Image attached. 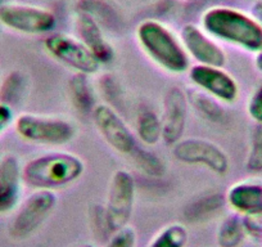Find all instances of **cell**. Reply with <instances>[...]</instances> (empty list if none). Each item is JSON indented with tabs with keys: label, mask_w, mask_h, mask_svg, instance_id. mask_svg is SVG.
Returning <instances> with one entry per match:
<instances>
[{
	"label": "cell",
	"mask_w": 262,
	"mask_h": 247,
	"mask_svg": "<svg viewBox=\"0 0 262 247\" xmlns=\"http://www.w3.org/2000/svg\"><path fill=\"white\" fill-rule=\"evenodd\" d=\"M27 81L22 72L12 71L0 85V102L12 106L18 105L26 93Z\"/></svg>",
	"instance_id": "23"
},
{
	"label": "cell",
	"mask_w": 262,
	"mask_h": 247,
	"mask_svg": "<svg viewBox=\"0 0 262 247\" xmlns=\"http://www.w3.org/2000/svg\"><path fill=\"white\" fill-rule=\"evenodd\" d=\"M254 66H256L257 71H259L262 74V48L256 53V57H254Z\"/></svg>",
	"instance_id": "31"
},
{
	"label": "cell",
	"mask_w": 262,
	"mask_h": 247,
	"mask_svg": "<svg viewBox=\"0 0 262 247\" xmlns=\"http://www.w3.org/2000/svg\"><path fill=\"white\" fill-rule=\"evenodd\" d=\"M247 237L243 224V216L234 213L228 215L220 223L216 233L219 247H241Z\"/></svg>",
	"instance_id": "19"
},
{
	"label": "cell",
	"mask_w": 262,
	"mask_h": 247,
	"mask_svg": "<svg viewBox=\"0 0 262 247\" xmlns=\"http://www.w3.org/2000/svg\"><path fill=\"white\" fill-rule=\"evenodd\" d=\"M75 247H95L93 243H81V244H77Z\"/></svg>",
	"instance_id": "32"
},
{
	"label": "cell",
	"mask_w": 262,
	"mask_h": 247,
	"mask_svg": "<svg viewBox=\"0 0 262 247\" xmlns=\"http://www.w3.org/2000/svg\"><path fill=\"white\" fill-rule=\"evenodd\" d=\"M226 203L242 216H262V184L242 180L233 184L225 195Z\"/></svg>",
	"instance_id": "16"
},
{
	"label": "cell",
	"mask_w": 262,
	"mask_h": 247,
	"mask_svg": "<svg viewBox=\"0 0 262 247\" xmlns=\"http://www.w3.org/2000/svg\"><path fill=\"white\" fill-rule=\"evenodd\" d=\"M172 156L179 162L203 166L217 175H225L230 169L228 153L219 145L203 138H181L172 146Z\"/></svg>",
	"instance_id": "9"
},
{
	"label": "cell",
	"mask_w": 262,
	"mask_h": 247,
	"mask_svg": "<svg viewBox=\"0 0 262 247\" xmlns=\"http://www.w3.org/2000/svg\"><path fill=\"white\" fill-rule=\"evenodd\" d=\"M57 24V16L48 8L12 2L0 6V25L18 34L49 35L54 31Z\"/></svg>",
	"instance_id": "6"
},
{
	"label": "cell",
	"mask_w": 262,
	"mask_h": 247,
	"mask_svg": "<svg viewBox=\"0 0 262 247\" xmlns=\"http://www.w3.org/2000/svg\"><path fill=\"white\" fill-rule=\"evenodd\" d=\"M246 169L249 173H262V123H256L252 130Z\"/></svg>",
	"instance_id": "25"
},
{
	"label": "cell",
	"mask_w": 262,
	"mask_h": 247,
	"mask_svg": "<svg viewBox=\"0 0 262 247\" xmlns=\"http://www.w3.org/2000/svg\"><path fill=\"white\" fill-rule=\"evenodd\" d=\"M75 30L77 37L95 55L100 65H110L115 59V48L104 35L103 27L97 19L84 12H76Z\"/></svg>",
	"instance_id": "15"
},
{
	"label": "cell",
	"mask_w": 262,
	"mask_h": 247,
	"mask_svg": "<svg viewBox=\"0 0 262 247\" xmlns=\"http://www.w3.org/2000/svg\"><path fill=\"white\" fill-rule=\"evenodd\" d=\"M102 90L104 93L105 97L108 98L110 103H113L116 100V98L120 97L121 93H120V85L117 84L116 79L111 75H105L102 80Z\"/></svg>",
	"instance_id": "29"
},
{
	"label": "cell",
	"mask_w": 262,
	"mask_h": 247,
	"mask_svg": "<svg viewBox=\"0 0 262 247\" xmlns=\"http://www.w3.org/2000/svg\"><path fill=\"white\" fill-rule=\"evenodd\" d=\"M85 173V162L71 152H48L22 165L24 183L34 190L57 191L76 183Z\"/></svg>",
	"instance_id": "2"
},
{
	"label": "cell",
	"mask_w": 262,
	"mask_h": 247,
	"mask_svg": "<svg viewBox=\"0 0 262 247\" xmlns=\"http://www.w3.org/2000/svg\"><path fill=\"white\" fill-rule=\"evenodd\" d=\"M22 165L13 153H7L0 158V215L16 210L21 203Z\"/></svg>",
	"instance_id": "14"
},
{
	"label": "cell",
	"mask_w": 262,
	"mask_h": 247,
	"mask_svg": "<svg viewBox=\"0 0 262 247\" xmlns=\"http://www.w3.org/2000/svg\"><path fill=\"white\" fill-rule=\"evenodd\" d=\"M7 2H8V0H0V6H2V4H4V3H7Z\"/></svg>",
	"instance_id": "33"
},
{
	"label": "cell",
	"mask_w": 262,
	"mask_h": 247,
	"mask_svg": "<svg viewBox=\"0 0 262 247\" xmlns=\"http://www.w3.org/2000/svg\"><path fill=\"white\" fill-rule=\"evenodd\" d=\"M225 203V196L220 195V193L203 196L186 208L185 215L191 221L203 220L206 218H210V215H212V214L217 213Z\"/></svg>",
	"instance_id": "22"
},
{
	"label": "cell",
	"mask_w": 262,
	"mask_h": 247,
	"mask_svg": "<svg viewBox=\"0 0 262 247\" xmlns=\"http://www.w3.org/2000/svg\"><path fill=\"white\" fill-rule=\"evenodd\" d=\"M137 168L142 173H144L150 178H161L165 175L166 166L161 157H158L155 152H150L147 148H143L138 146L135 151L131 153Z\"/></svg>",
	"instance_id": "24"
},
{
	"label": "cell",
	"mask_w": 262,
	"mask_h": 247,
	"mask_svg": "<svg viewBox=\"0 0 262 247\" xmlns=\"http://www.w3.org/2000/svg\"><path fill=\"white\" fill-rule=\"evenodd\" d=\"M44 48L50 57L63 66L86 75H94L102 67L95 55L77 36L66 32H52L45 37Z\"/></svg>",
	"instance_id": "8"
},
{
	"label": "cell",
	"mask_w": 262,
	"mask_h": 247,
	"mask_svg": "<svg viewBox=\"0 0 262 247\" xmlns=\"http://www.w3.org/2000/svg\"><path fill=\"white\" fill-rule=\"evenodd\" d=\"M247 113L256 123H262V84L252 93L247 103Z\"/></svg>",
	"instance_id": "27"
},
{
	"label": "cell",
	"mask_w": 262,
	"mask_h": 247,
	"mask_svg": "<svg viewBox=\"0 0 262 247\" xmlns=\"http://www.w3.org/2000/svg\"><path fill=\"white\" fill-rule=\"evenodd\" d=\"M137 39L143 52L163 71L180 75L190 69V58L180 37L162 22L157 19L140 22L137 27Z\"/></svg>",
	"instance_id": "3"
},
{
	"label": "cell",
	"mask_w": 262,
	"mask_h": 247,
	"mask_svg": "<svg viewBox=\"0 0 262 247\" xmlns=\"http://www.w3.org/2000/svg\"><path fill=\"white\" fill-rule=\"evenodd\" d=\"M90 116L99 135L113 151L120 155L131 156L138 147L137 138L112 106L99 103Z\"/></svg>",
	"instance_id": "10"
},
{
	"label": "cell",
	"mask_w": 262,
	"mask_h": 247,
	"mask_svg": "<svg viewBox=\"0 0 262 247\" xmlns=\"http://www.w3.org/2000/svg\"><path fill=\"white\" fill-rule=\"evenodd\" d=\"M188 93L181 88L172 87L166 92L162 102V140L168 146H173L183 138L189 116Z\"/></svg>",
	"instance_id": "13"
},
{
	"label": "cell",
	"mask_w": 262,
	"mask_h": 247,
	"mask_svg": "<svg viewBox=\"0 0 262 247\" xmlns=\"http://www.w3.org/2000/svg\"><path fill=\"white\" fill-rule=\"evenodd\" d=\"M137 184L134 176L125 169H118L112 174L108 186L104 214L111 234L128 225L134 213Z\"/></svg>",
	"instance_id": "5"
},
{
	"label": "cell",
	"mask_w": 262,
	"mask_h": 247,
	"mask_svg": "<svg viewBox=\"0 0 262 247\" xmlns=\"http://www.w3.org/2000/svg\"><path fill=\"white\" fill-rule=\"evenodd\" d=\"M180 40L188 53L198 65L213 67H224L226 65L225 50L219 42L211 37L201 26L185 24L181 27Z\"/></svg>",
	"instance_id": "12"
},
{
	"label": "cell",
	"mask_w": 262,
	"mask_h": 247,
	"mask_svg": "<svg viewBox=\"0 0 262 247\" xmlns=\"http://www.w3.org/2000/svg\"><path fill=\"white\" fill-rule=\"evenodd\" d=\"M189 80L196 89L216 98L221 103H234L239 97L236 80L224 67L194 65L188 70Z\"/></svg>",
	"instance_id": "11"
},
{
	"label": "cell",
	"mask_w": 262,
	"mask_h": 247,
	"mask_svg": "<svg viewBox=\"0 0 262 247\" xmlns=\"http://www.w3.org/2000/svg\"><path fill=\"white\" fill-rule=\"evenodd\" d=\"M138 234L133 227L127 225L113 232L103 247H137Z\"/></svg>",
	"instance_id": "26"
},
{
	"label": "cell",
	"mask_w": 262,
	"mask_h": 247,
	"mask_svg": "<svg viewBox=\"0 0 262 247\" xmlns=\"http://www.w3.org/2000/svg\"><path fill=\"white\" fill-rule=\"evenodd\" d=\"M14 111L13 107L7 103L0 102V135L3 134L12 123H14Z\"/></svg>",
	"instance_id": "30"
},
{
	"label": "cell",
	"mask_w": 262,
	"mask_h": 247,
	"mask_svg": "<svg viewBox=\"0 0 262 247\" xmlns=\"http://www.w3.org/2000/svg\"><path fill=\"white\" fill-rule=\"evenodd\" d=\"M189 105L195 110L196 113H200L202 117L210 121H220L224 117V110L216 98L206 94L202 90H193L188 93Z\"/></svg>",
	"instance_id": "21"
},
{
	"label": "cell",
	"mask_w": 262,
	"mask_h": 247,
	"mask_svg": "<svg viewBox=\"0 0 262 247\" xmlns=\"http://www.w3.org/2000/svg\"><path fill=\"white\" fill-rule=\"evenodd\" d=\"M57 202L58 197L54 191L35 190L16 209L9 224V236L17 241L31 237L52 215Z\"/></svg>",
	"instance_id": "7"
},
{
	"label": "cell",
	"mask_w": 262,
	"mask_h": 247,
	"mask_svg": "<svg viewBox=\"0 0 262 247\" xmlns=\"http://www.w3.org/2000/svg\"><path fill=\"white\" fill-rule=\"evenodd\" d=\"M201 27L219 43L256 54L262 48V24L252 13L216 6L206 9L201 16Z\"/></svg>",
	"instance_id": "1"
},
{
	"label": "cell",
	"mask_w": 262,
	"mask_h": 247,
	"mask_svg": "<svg viewBox=\"0 0 262 247\" xmlns=\"http://www.w3.org/2000/svg\"><path fill=\"white\" fill-rule=\"evenodd\" d=\"M188 242V228L181 223H171L160 229L147 247H186Z\"/></svg>",
	"instance_id": "20"
},
{
	"label": "cell",
	"mask_w": 262,
	"mask_h": 247,
	"mask_svg": "<svg viewBox=\"0 0 262 247\" xmlns=\"http://www.w3.org/2000/svg\"><path fill=\"white\" fill-rule=\"evenodd\" d=\"M135 128L139 140L147 147H153L162 140L161 117L152 108H140L135 120Z\"/></svg>",
	"instance_id": "18"
},
{
	"label": "cell",
	"mask_w": 262,
	"mask_h": 247,
	"mask_svg": "<svg viewBox=\"0 0 262 247\" xmlns=\"http://www.w3.org/2000/svg\"><path fill=\"white\" fill-rule=\"evenodd\" d=\"M69 94L72 106L79 112L82 115H92L97 102L89 75L75 72L69 80Z\"/></svg>",
	"instance_id": "17"
},
{
	"label": "cell",
	"mask_w": 262,
	"mask_h": 247,
	"mask_svg": "<svg viewBox=\"0 0 262 247\" xmlns=\"http://www.w3.org/2000/svg\"><path fill=\"white\" fill-rule=\"evenodd\" d=\"M243 224L247 237L262 238V216H243Z\"/></svg>",
	"instance_id": "28"
},
{
	"label": "cell",
	"mask_w": 262,
	"mask_h": 247,
	"mask_svg": "<svg viewBox=\"0 0 262 247\" xmlns=\"http://www.w3.org/2000/svg\"><path fill=\"white\" fill-rule=\"evenodd\" d=\"M13 125L21 139L35 145L62 146L76 135L75 123L58 116L26 112L17 116Z\"/></svg>",
	"instance_id": "4"
}]
</instances>
